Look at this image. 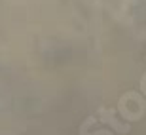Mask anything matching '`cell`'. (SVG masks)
Returning <instances> with one entry per match:
<instances>
[{
    "label": "cell",
    "mask_w": 146,
    "mask_h": 135,
    "mask_svg": "<svg viewBox=\"0 0 146 135\" xmlns=\"http://www.w3.org/2000/svg\"><path fill=\"white\" fill-rule=\"evenodd\" d=\"M99 114H101V116H99V120H101V122H103V124H106V126H110V128H112V130H116L118 131V133H121V135H125V133H129V124H123V122H119L118 118H116V112H114L112 108H101V110H99Z\"/></svg>",
    "instance_id": "cell-1"
},
{
    "label": "cell",
    "mask_w": 146,
    "mask_h": 135,
    "mask_svg": "<svg viewBox=\"0 0 146 135\" xmlns=\"http://www.w3.org/2000/svg\"><path fill=\"white\" fill-rule=\"evenodd\" d=\"M80 135H112L110 133V130H99V131H95V133H80Z\"/></svg>",
    "instance_id": "cell-2"
}]
</instances>
